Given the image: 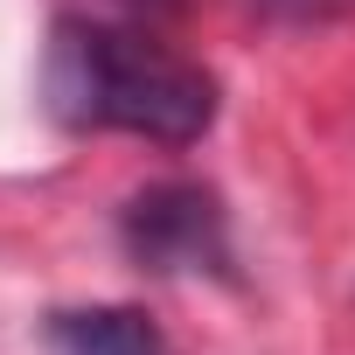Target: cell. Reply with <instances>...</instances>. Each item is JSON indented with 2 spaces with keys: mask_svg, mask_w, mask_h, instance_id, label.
Returning <instances> with one entry per match:
<instances>
[{
  "mask_svg": "<svg viewBox=\"0 0 355 355\" xmlns=\"http://www.w3.org/2000/svg\"><path fill=\"white\" fill-rule=\"evenodd\" d=\"M42 91L70 132H125V139H153V146H196L216 125V77L202 63L174 56L167 42H153L139 28L91 21V15H63L49 28Z\"/></svg>",
  "mask_w": 355,
  "mask_h": 355,
  "instance_id": "6da1fadb",
  "label": "cell"
},
{
  "mask_svg": "<svg viewBox=\"0 0 355 355\" xmlns=\"http://www.w3.org/2000/svg\"><path fill=\"white\" fill-rule=\"evenodd\" d=\"M119 244L139 272H216L230 279V216L202 182H153L119 209Z\"/></svg>",
  "mask_w": 355,
  "mask_h": 355,
  "instance_id": "7a4b0ae2",
  "label": "cell"
},
{
  "mask_svg": "<svg viewBox=\"0 0 355 355\" xmlns=\"http://www.w3.org/2000/svg\"><path fill=\"white\" fill-rule=\"evenodd\" d=\"M49 355H167L153 313L139 306H63L42 320Z\"/></svg>",
  "mask_w": 355,
  "mask_h": 355,
  "instance_id": "3957f363",
  "label": "cell"
},
{
  "mask_svg": "<svg viewBox=\"0 0 355 355\" xmlns=\"http://www.w3.org/2000/svg\"><path fill=\"white\" fill-rule=\"evenodd\" d=\"M251 15L279 21V28H320V21H341L355 15V0H244Z\"/></svg>",
  "mask_w": 355,
  "mask_h": 355,
  "instance_id": "277c9868",
  "label": "cell"
},
{
  "mask_svg": "<svg viewBox=\"0 0 355 355\" xmlns=\"http://www.w3.org/2000/svg\"><path fill=\"white\" fill-rule=\"evenodd\" d=\"M139 8H174V0H139Z\"/></svg>",
  "mask_w": 355,
  "mask_h": 355,
  "instance_id": "5b68a950",
  "label": "cell"
}]
</instances>
